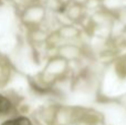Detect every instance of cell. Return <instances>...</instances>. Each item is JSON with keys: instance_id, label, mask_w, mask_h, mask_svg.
Returning a JSON list of instances; mask_svg holds the SVG:
<instances>
[{"instance_id": "1", "label": "cell", "mask_w": 126, "mask_h": 125, "mask_svg": "<svg viewBox=\"0 0 126 125\" xmlns=\"http://www.w3.org/2000/svg\"><path fill=\"white\" fill-rule=\"evenodd\" d=\"M12 110V103L8 97L0 94V114H7Z\"/></svg>"}, {"instance_id": "2", "label": "cell", "mask_w": 126, "mask_h": 125, "mask_svg": "<svg viewBox=\"0 0 126 125\" xmlns=\"http://www.w3.org/2000/svg\"><path fill=\"white\" fill-rule=\"evenodd\" d=\"M1 125H31V122L27 117L20 116V117H17V119L8 120V121L3 122Z\"/></svg>"}]
</instances>
